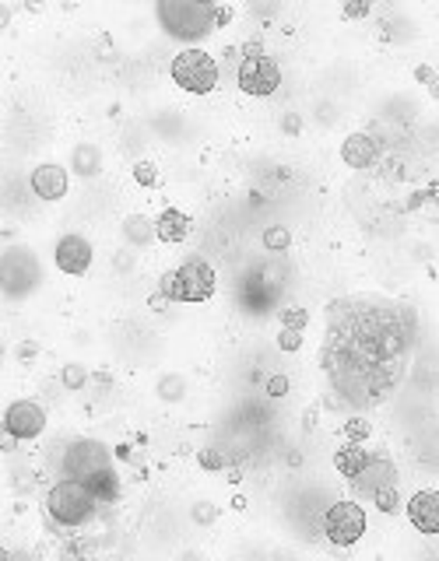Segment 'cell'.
I'll return each instance as SVG.
<instances>
[{"label":"cell","instance_id":"1","mask_svg":"<svg viewBox=\"0 0 439 561\" xmlns=\"http://www.w3.org/2000/svg\"><path fill=\"white\" fill-rule=\"evenodd\" d=\"M98 502H102V498L92 491V484H89V481L67 477V481H56V484L49 488L46 515L56 523V526L74 530V526H85V523L96 515Z\"/></svg>","mask_w":439,"mask_h":561},{"label":"cell","instance_id":"2","mask_svg":"<svg viewBox=\"0 0 439 561\" xmlns=\"http://www.w3.org/2000/svg\"><path fill=\"white\" fill-rule=\"evenodd\" d=\"M158 21L169 36L176 39H204L215 32V25L229 21V11H218L211 4H183V0H162L158 4Z\"/></svg>","mask_w":439,"mask_h":561},{"label":"cell","instance_id":"3","mask_svg":"<svg viewBox=\"0 0 439 561\" xmlns=\"http://www.w3.org/2000/svg\"><path fill=\"white\" fill-rule=\"evenodd\" d=\"M162 295L169 302H207L215 295V271L204 260H187L183 267L162 274Z\"/></svg>","mask_w":439,"mask_h":561},{"label":"cell","instance_id":"4","mask_svg":"<svg viewBox=\"0 0 439 561\" xmlns=\"http://www.w3.org/2000/svg\"><path fill=\"white\" fill-rule=\"evenodd\" d=\"M173 81H176L183 92L207 95L218 85V63H215L204 49H183V53L173 60Z\"/></svg>","mask_w":439,"mask_h":561},{"label":"cell","instance_id":"5","mask_svg":"<svg viewBox=\"0 0 439 561\" xmlns=\"http://www.w3.org/2000/svg\"><path fill=\"white\" fill-rule=\"evenodd\" d=\"M324 530H327L331 544L351 548V544L366 533V513H362V506H355V502H338V506H331V509H327V519H324Z\"/></svg>","mask_w":439,"mask_h":561},{"label":"cell","instance_id":"6","mask_svg":"<svg viewBox=\"0 0 439 561\" xmlns=\"http://www.w3.org/2000/svg\"><path fill=\"white\" fill-rule=\"evenodd\" d=\"M113 467V460H109V449L96 442V439H78L71 449H67V456H63V473L67 477H78V481H89L92 473L98 470H109Z\"/></svg>","mask_w":439,"mask_h":561},{"label":"cell","instance_id":"7","mask_svg":"<svg viewBox=\"0 0 439 561\" xmlns=\"http://www.w3.org/2000/svg\"><path fill=\"white\" fill-rule=\"evenodd\" d=\"M278 85H282V71H278V63L271 56L253 53V56H246L240 63V88L246 95H274Z\"/></svg>","mask_w":439,"mask_h":561},{"label":"cell","instance_id":"8","mask_svg":"<svg viewBox=\"0 0 439 561\" xmlns=\"http://www.w3.org/2000/svg\"><path fill=\"white\" fill-rule=\"evenodd\" d=\"M43 428H46V411L32 400H18L4 414V431L14 439H36Z\"/></svg>","mask_w":439,"mask_h":561},{"label":"cell","instance_id":"9","mask_svg":"<svg viewBox=\"0 0 439 561\" xmlns=\"http://www.w3.org/2000/svg\"><path fill=\"white\" fill-rule=\"evenodd\" d=\"M56 267L63 271V274H85L89 267H92V246H89V239H81V235H63L60 242H56Z\"/></svg>","mask_w":439,"mask_h":561},{"label":"cell","instance_id":"10","mask_svg":"<svg viewBox=\"0 0 439 561\" xmlns=\"http://www.w3.org/2000/svg\"><path fill=\"white\" fill-rule=\"evenodd\" d=\"M408 519L422 533H439V491H418V495H411Z\"/></svg>","mask_w":439,"mask_h":561},{"label":"cell","instance_id":"11","mask_svg":"<svg viewBox=\"0 0 439 561\" xmlns=\"http://www.w3.org/2000/svg\"><path fill=\"white\" fill-rule=\"evenodd\" d=\"M393 477H397V470H393L391 460H384V456H373L366 467H362V473L359 477H351V484L362 491V495H376L380 488H387V484H393Z\"/></svg>","mask_w":439,"mask_h":561},{"label":"cell","instance_id":"12","mask_svg":"<svg viewBox=\"0 0 439 561\" xmlns=\"http://www.w3.org/2000/svg\"><path fill=\"white\" fill-rule=\"evenodd\" d=\"M32 189H36V197H43V200H60V197L67 193V172H63L60 165H39V169L32 172Z\"/></svg>","mask_w":439,"mask_h":561},{"label":"cell","instance_id":"13","mask_svg":"<svg viewBox=\"0 0 439 561\" xmlns=\"http://www.w3.org/2000/svg\"><path fill=\"white\" fill-rule=\"evenodd\" d=\"M194 229V222L183 214V211H176V207H169V211H162V218L155 222V235L162 239V242H183L187 235Z\"/></svg>","mask_w":439,"mask_h":561},{"label":"cell","instance_id":"14","mask_svg":"<svg viewBox=\"0 0 439 561\" xmlns=\"http://www.w3.org/2000/svg\"><path fill=\"white\" fill-rule=\"evenodd\" d=\"M342 158H344V165H351V169L373 165V158H376V140L366 138V134H351V138L342 144Z\"/></svg>","mask_w":439,"mask_h":561},{"label":"cell","instance_id":"15","mask_svg":"<svg viewBox=\"0 0 439 561\" xmlns=\"http://www.w3.org/2000/svg\"><path fill=\"white\" fill-rule=\"evenodd\" d=\"M373 456H369V449H362L359 442H348L344 449H338V456H334V467L342 470L344 477L351 481V477H359L362 473V467L369 464Z\"/></svg>","mask_w":439,"mask_h":561},{"label":"cell","instance_id":"16","mask_svg":"<svg viewBox=\"0 0 439 561\" xmlns=\"http://www.w3.org/2000/svg\"><path fill=\"white\" fill-rule=\"evenodd\" d=\"M89 484H92V491H96L102 502H113L116 495H120V481H116V473H113V467L109 470H98V473H92L89 477Z\"/></svg>","mask_w":439,"mask_h":561},{"label":"cell","instance_id":"17","mask_svg":"<svg viewBox=\"0 0 439 561\" xmlns=\"http://www.w3.org/2000/svg\"><path fill=\"white\" fill-rule=\"evenodd\" d=\"M74 165H78V172H81V176H96L98 172V151L96 147H89V144H85V147H78V151H74Z\"/></svg>","mask_w":439,"mask_h":561},{"label":"cell","instance_id":"18","mask_svg":"<svg viewBox=\"0 0 439 561\" xmlns=\"http://www.w3.org/2000/svg\"><path fill=\"white\" fill-rule=\"evenodd\" d=\"M373 506L380 509V513H397L401 509V498H397V488L387 484V488H380L376 495H373Z\"/></svg>","mask_w":439,"mask_h":561},{"label":"cell","instance_id":"19","mask_svg":"<svg viewBox=\"0 0 439 561\" xmlns=\"http://www.w3.org/2000/svg\"><path fill=\"white\" fill-rule=\"evenodd\" d=\"M264 249H271V253H282V249H289V229H282V225H271V229L264 232Z\"/></svg>","mask_w":439,"mask_h":561},{"label":"cell","instance_id":"20","mask_svg":"<svg viewBox=\"0 0 439 561\" xmlns=\"http://www.w3.org/2000/svg\"><path fill=\"white\" fill-rule=\"evenodd\" d=\"M306 323H309V313H306V309H299V306H292V309H282V327L302 330Z\"/></svg>","mask_w":439,"mask_h":561},{"label":"cell","instance_id":"21","mask_svg":"<svg viewBox=\"0 0 439 561\" xmlns=\"http://www.w3.org/2000/svg\"><path fill=\"white\" fill-rule=\"evenodd\" d=\"M278 347L282 351H299L302 347V330H282V337H278Z\"/></svg>","mask_w":439,"mask_h":561},{"label":"cell","instance_id":"22","mask_svg":"<svg viewBox=\"0 0 439 561\" xmlns=\"http://www.w3.org/2000/svg\"><path fill=\"white\" fill-rule=\"evenodd\" d=\"M127 235H131L134 242H148V235H151V229H148L145 218H131V222H127Z\"/></svg>","mask_w":439,"mask_h":561},{"label":"cell","instance_id":"23","mask_svg":"<svg viewBox=\"0 0 439 561\" xmlns=\"http://www.w3.org/2000/svg\"><path fill=\"white\" fill-rule=\"evenodd\" d=\"M344 435H348L351 442H359V439H366V435H369V421H362V418L348 421V424H344Z\"/></svg>","mask_w":439,"mask_h":561},{"label":"cell","instance_id":"24","mask_svg":"<svg viewBox=\"0 0 439 561\" xmlns=\"http://www.w3.org/2000/svg\"><path fill=\"white\" fill-rule=\"evenodd\" d=\"M134 180H138L141 187H155V183H158V172H155V165H148V162H141V165L134 169Z\"/></svg>","mask_w":439,"mask_h":561},{"label":"cell","instance_id":"25","mask_svg":"<svg viewBox=\"0 0 439 561\" xmlns=\"http://www.w3.org/2000/svg\"><path fill=\"white\" fill-rule=\"evenodd\" d=\"M81 382H85V369H81V365H67V369H63V386L78 389Z\"/></svg>","mask_w":439,"mask_h":561},{"label":"cell","instance_id":"26","mask_svg":"<svg viewBox=\"0 0 439 561\" xmlns=\"http://www.w3.org/2000/svg\"><path fill=\"white\" fill-rule=\"evenodd\" d=\"M267 393H271V397H285V393H289V379H285V375H274V379L267 382Z\"/></svg>","mask_w":439,"mask_h":561},{"label":"cell","instance_id":"27","mask_svg":"<svg viewBox=\"0 0 439 561\" xmlns=\"http://www.w3.org/2000/svg\"><path fill=\"white\" fill-rule=\"evenodd\" d=\"M362 14H369V4H351V7H344V18H362Z\"/></svg>","mask_w":439,"mask_h":561},{"label":"cell","instance_id":"28","mask_svg":"<svg viewBox=\"0 0 439 561\" xmlns=\"http://www.w3.org/2000/svg\"><path fill=\"white\" fill-rule=\"evenodd\" d=\"M415 78H418L422 85H429V81H433L436 74H433V67H415Z\"/></svg>","mask_w":439,"mask_h":561},{"label":"cell","instance_id":"29","mask_svg":"<svg viewBox=\"0 0 439 561\" xmlns=\"http://www.w3.org/2000/svg\"><path fill=\"white\" fill-rule=\"evenodd\" d=\"M200 464H204V467H218V464H222V460H218V456H215V453H204V456H200Z\"/></svg>","mask_w":439,"mask_h":561},{"label":"cell","instance_id":"30","mask_svg":"<svg viewBox=\"0 0 439 561\" xmlns=\"http://www.w3.org/2000/svg\"><path fill=\"white\" fill-rule=\"evenodd\" d=\"M429 92H433V98H439V74L433 78V81H429Z\"/></svg>","mask_w":439,"mask_h":561}]
</instances>
